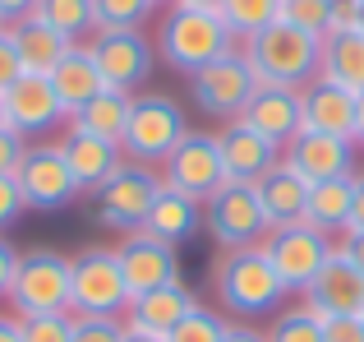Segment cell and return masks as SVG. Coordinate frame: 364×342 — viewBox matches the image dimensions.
<instances>
[{
    "instance_id": "46",
    "label": "cell",
    "mask_w": 364,
    "mask_h": 342,
    "mask_svg": "<svg viewBox=\"0 0 364 342\" xmlns=\"http://www.w3.org/2000/svg\"><path fill=\"white\" fill-rule=\"evenodd\" d=\"M346 232H364V176H355V204H350Z\"/></svg>"
},
{
    "instance_id": "23",
    "label": "cell",
    "mask_w": 364,
    "mask_h": 342,
    "mask_svg": "<svg viewBox=\"0 0 364 342\" xmlns=\"http://www.w3.org/2000/svg\"><path fill=\"white\" fill-rule=\"evenodd\" d=\"M198 227H203V204L180 195V190H171V185H161L139 232L157 236V241H166V245H185V241L198 236Z\"/></svg>"
},
{
    "instance_id": "21",
    "label": "cell",
    "mask_w": 364,
    "mask_h": 342,
    "mask_svg": "<svg viewBox=\"0 0 364 342\" xmlns=\"http://www.w3.org/2000/svg\"><path fill=\"white\" fill-rule=\"evenodd\" d=\"M300 98H304V130L350 139V130H355V93H346L341 83L318 74L314 83L300 88Z\"/></svg>"
},
{
    "instance_id": "26",
    "label": "cell",
    "mask_w": 364,
    "mask_h": 342,
    "mask_svg": "<svg viewBox=\"0 0 364 342\" xmlns=\"http://www.w3.org/2000/svg\"><path fill=\"white\" fill-rule=\"evenodd\" d=\"M258 199H263V213L272 227H286V222H304V204H309V180L300 176L291 162H277L258 180Z\"/></svg>"
},
{
    "instance_id": "37",
    "label": "cell",
    "mask_w": 364,
    "mask_h": 342,
    "mask_svg": "<svg viewBox=\"0 0 364 342\" xmlns=\"http://www.w3.org/2000/svg\"><path fill=\"white\" fill-rule=\"evenodd\" d=\"M70 342H124V319L74 315V333H70Z\"/></svg>"
},
{
    "instance_id": "32",
    "label": "cell",
    "mask_w": 364,
    "mask_h": 342,
    "mask_svg": "<svg viewBox=\"0 0 364 342\" xmlns=\"http://www.w3.org/2000/svg\"><path fill=\"white\" fill-rule=\"evenodd\" d=\"M222 19L231 24L235 37H254L263 33V28H272L277 19H282V0H226L222 5Z\"/></svg>"
},
{
    "instance_id": "9",
    "label": "cell",
    "mask_w": 364,
    "mask_h": 342,
    "mask_svg": "<svg viewBox=\"0 0 364 342\" xmlns=\"http://www.w3.org/2000/svg\"><path fill=\"white\" fill-rule=\"evenodd\" d=\"M263 254L272 259L277 278H282L286 287L304 291L323 273V264L332 259V236H323L318 227H309V222H286V227H272V232L263 236Z\"/></svg>"
},
{
    "instance_id": "7",
    "label": "cell",
    "mask_w": 364,
    "mask_h": 342,
    "mask_svg": "<svg viewBox=\"0 0 364 342\" xmlns=\"http://www.w3.org/2000/svg\"><path fill=\"white\" fill-rule=\"evenodd\" d=\"M203 227L213 232V241L222 250H240V245H263V236L272 232L263 213L258 185L249 180H226L213 199L203 204Z\"/></svg>"
},
{
    "instance_id": "50",
    "label": "cell",
    "mask_w": 364,
    "mask_h": 342,
    "mask_svg": "<svg viewBox=\"0 0 364 342\" xmlns=\"http://www.w3.org/2000/svg\"><path fill=\"white\" fill-rule=\"evenodd\" d=\"M124 342H166L161 333H143V328H129L124 324Z\"/></svg>"
},
{
    "instance_id": "20",
    "label": "cell",
    "mask_w": 364,
    "mask_h": 342,
    "mask_svg": "<svg viewBox=\"0 0 364 342\" xmlns=\"http://www.w3.org/2000/svg\"><path fill=\"white\" fill-rule=\"evenodd\" d=\"M55 144H60V153H65V162H70L74 180H79V190H88V195L97 185H107V180L120 171V162H124L120 144L97 139V135H83V130H65Z\"/></svg>"
},
{
    "instance_id": "18",
    "label": "cell",
    "mask_w": 364,
    "mask_h": 342,
    "mask_svg": "<svg viewBox=\"0 0 364 342\" xmlns=\"http://www.w3.org/2000/svg\"><path fill=\"white\" fill-rule=\"evenodd\" d=\"M240 120H245V125H254L263 139H272V144L286 148L304 130V98H300V88L258 83L254 98H249V107L240 111Z\"/></svg>"
},
{
    "instance_id": "41",
    "label": "cell",
    "mask_w": 364,
    "mask_h": 342,
    "mask_svg": "<svg viewBox=\"0 0 364 342\" xmlns=\"http://www.w3.org/2000/svg\"><path fill=\"white\" fill-rule=\"evenodd\" d=\"M355 28H360V0H332L328 37H337V33H355Z\"/></svg>"
},
{
    "instance_id": "25",
    "label": "cell",
    "mask_w": 364,
    "mask_h": 342,
    "mask_svg": "<svg viewBox=\"0 0 364 342\" xmlns=\"http://www.w3.org/2000/svg\"><path fill=\"white\" fill-rule=\"evenodd\" d=\"M46 79H51L55 98L65 102V111H70V116L83 107V102H92L102 88H107V79H102L97 61H92V51H88V42H74L70 51H65V61L55 65Z\"/></svg>"
},
{
    "instance_id": "38",
    "label": "cell",
    "mask_w": 364,
    "mask_h": 342,
    "mask_svg": "<svg viewBox=\"0 0 364 342\" xmlns=\"http://www.w3.org/2000/svg\"><path fill=\"white\" fill-rule=\"evenodd\" d=\"M23 153H28V139L5 125L0 130V176H14L18 162H23Z\"/></svg>"
},
{
    "instance_id": "8",
    "label": "cell",
    "mask_w": 364,
    "mask_h": 342,
    "mask_svg": "<svg viewBox=\"0 0 364 342\" xmlns=\"http://www.w3.org/2000/svg\"><path fill=\"white\" fill-rule=\"evenodd\" d=\"M161 190V176L143 162H120V171L107 180V185L92 190V213H97L102 227L111 232H139L143 217H148L152 199Z\"/></svg>"
},
{
    "instance_id": "40",
    "label": "cell",
    "mask_w": 364,
    "mask_h": 342,
    "mask_svg": "<svg viewBox=\"0 0 364 342\" xmlns=\"http://www.w3.org/2000/svg\"><path fill=\"white\" fill-rule=\"evenodd\" d=\"M18 217H23V195H18L14 176H0V232L14 227Z\"/></svg>"
},
{
    "instance_id": "19",
    "label": "cell",
    "mask_w": 364,
    "mask_h": 342,
    "mask_svg": "<svg viewBox=\"0 0 364 342\" xmlns=\"http://www.w3.org/2000/svg\"><path fill=\"white\" fill-rule=\"evenodd\" d=\"M304 306L314 310L318 319H332V315H360L364 310V273L350 269L346 259L332 254L323 264V273L304 287Z\"/></svg>"
},
{
    "instance_id": "39",
    "label": "cell",
    "mask_w": 364,
    "mask_h": 342,
    "mask_svg": "<svg viewBox=\"0 0 364 342\" xmlns=\"http://www.w3.org/2000/svg\"><path fill=\"white\" fill-rule=\"evenodd\" d=\"M323 342H364L360 315H332V319H323Z\"/></svg>"
},
{
    "instance_id": "42",
    "label": "cell",
    "mask_w": 364,
    "mask_h": 342,
    "mask_svg": "<svg viewBox=\"0 0 364 342\" xmlns=\"http://www.w3.org/2000/svg\"><path fill=\"white\" fill-rule=\"evenodd\" d=\"M18 74H23V65H18V51H14V42H9V28H0V93H5Z\"/></svg>"
},
{
    "instance_id": "53",
    "label": "cell",
    "mask_w": 364,
    "mask_h": 342,
    "mask_svg": "<svg viewBox=\"0 0 364 342\" xmlns=\"http://www.w3.org/2000/svg\"><path fill=\"white\" fill-rule=\"evenodd\" d=\"M360 33H364V0H360Z\"/></svg>"
},
{
    "instance_id": "45",
    "label": "cell",
    "mask_w": 364,
    "mask_h": 342,
    "mask_svg": "<svg viewBox=\"0 0 364 342\" xmlns=\"http://www.w3.org/2000/svg\"><path fill=\"white\" fill-rule=\"evenodd\" d=\"M37 9V0H0V24H18V19H28Z\"/></svg>"
},
{
    "instance_id": "48",
    "label": "cell",
    "mask_w": 364,
    "mask_h": 342,
    "mask_svg": "<svg viewBox=\"0 0 364 342\" xmlns=\"http://www.w3.org/2000/svg\"><path fill=\"white\" fill-rule=\"evenodd\" d=\"M0 342H23L18 338V319L14 315H0Z\"/></svg>"
},
{
    "instance_id": "24",
    "label": "cell",
    "mask_w": 364,
    "mask_h": 342,
    "mask_svg": "<svg viewBox=\"0 0 364 342\" xmlns=\"http://www.w3.org/2000/svg\"><path fill=\"white\" fill-rule=\"evenodd\" d=\"M9 42H14L18 51V65H23V74H51L55 65L65 61V51H70V37L55 33V28H46L37 14L18 19V24H9Z\"/></svg>"
},
{
    "instance_id": "10",
    "label": "cell",
    "mask_w": 364,
    "mask_h": 342,
    "mask_svg": "<svg viewBox=\"0 0 364 342\" xmlns=\"http://www.w3.org/2000/svg\"><path fill=\"white\" fill-rule=\"evenodd\" d=\"M258 88V74L254 65L245 61V51H231L222 61L203 65L198 74H189V98L203 116H217V120H235L240 111L249 107Z\"/></svg>"
},
{
    "instance_id": "12",
    "label": "cell",
    "mask_w": 364,
    "mask_h": 342,
    "mask_svg": "<svg viewBox=\"0 0 364 342\" xmlns=\"http://www.w3.org/2000/svg\"><path fill=\"white\" fill-rule=\"evenodd\" d=\"M161 185L180 190V195L208 199L226 185V167H222V148H217V135H203V130H189L185 139L176 144V153L161 162Z\"/></svg>"
},
{
    "instance_id": "56",
    "label": "cell",
    "mask_w": 364,
    "mask_h": 342,
    "mask_svg": "<svg viewBox=\"0 0 364 342\" xmlns=\"http://www.w3.org/2000/svg\"><path fill=\"white\" fill-rule=\"evenodd\" d=\"M0 28H5V24H0Z\"/></svg>"
},
{
    "instance_id": "29",
    "label": "cell",
    "mask_w": 364,
    "mask_h": 342,
    "mask_svg": "<svg viewBox=\"0 0 364 342\" xmlns=\"http://www.w3.org/2000/svg\"><path fill=\"white\" fill-rule=\"evenodd\" d=\"M318 74L332 83H341L346 93H364V33H337L323 37V61Z\"/></svg>"
},
{
    "instance_id": "34",
    "label": "cell",
    "mask_w": 364,
    "mask_h": 342,
    "mask_svg": "<svg viewBox=\"0 0 364 342\" xmlns=\"http://www.w3.org/2000/svg\"><path fill=\"white\" fill-rule=\"evenodd\" d=\"M328 19H332V0H282V24L300 28L309 37H328Z\"/></svg>"
},
{
    "instance_id": "49",
    "label": "cell",
    "mask_w": 364,
    "mask_h": 342,
    "mask_svg": "<svg viewBox=\"0 0 364 342\" xmlns=\"http://www.w3.org/2000/svg\"><path fill=\"white\" fill-rule=\"evenodd\" d=\"M350 139L364 148V93H355V130H350Z\"/></svg>"
},
{
    "instance_id": "31",
    "label": "cell",
    "mask_w": 364,
    "mask_h": 342,
    "mask_svg": "<svg viewBox=\"0 0 364 342\" xmlns=\"http://www.w3.org/2000/svg\"><path fill=\"white\" fill-rule=\"evenodd\" d=\"M152 0H92V33H129L143 28L152 14Z\"/></svg>"
},
{
    "instance_id": "27",
    "label": "cell",
    "mask_w": 364,
    "mask_h": 342,
    "mask_svg": "<svg viewBox=\"0 0 364 342\" xmlns=\"http://www.w3.org/2000/svg\"><path fill=\"white\" fill-rule=\"evenodd\" d=\"M129 107H134L129 93L102 88L97 98L83 102V107L70 116V130H83V135H97V139H111V144H120V139H124V125H129Z\"/></svg>"
},
{
    "instance_id": "15",
    "label": "cell",
    "mask_w": 364,
    "mask_h": 342,
    "mask_svg": "<svg viewBox=\"0 0 364 342\" xmlns=\"http://www.w3.org/2000/svg\"><path fill=\"white\" fill-rule=\"evenodd\" d=\"M116 259H120V273H124L129 296L157 291V287H166V282L180 278L176 245L157 241V236H148V232H124V241L116 245Z\"/></svg>"
},
{
    "instance_id": "52",
    "label": "cell",
    "mask_w": 364,
    "mask_h": 342,
    "mask_svg": "<svg viewBox=\"0 0 364 342\" xmlns=\"http://www.w3.org/2000/svg\"><path fill=\"white\" fill-rule=\"evenodd\" d=\"M9 125V111H5V93H0V130Z\"/></svg>"
},
{
    "instance_id": "2",
    "label": "cell",
    "mask_w": 364,
    "mask_h": 342,
    "mask_svg": "<svg viewBox=\"0 0 364 342\" xmlns=\"http://www.w3.org/2000/svg\"><path fill=\"white\" fill-rule=\"evenodd\" d=\"M213 291L231 315L258 319V315H277L286 306V282L277 278L272 259L263 254V245H240V250L217 254L213 264Z\"/></svg>"
},
{
    "instance_id": "17",
    "label": "cell",
    "mask_w": 364,
    "mask_h": 342,
    "mask_svg": "<svg viewBox=\"0 0 364 342\" xmlns=\"http://www.w3.org/2000/svg\"><path fill=\"white\" fill-rule=\"evenodd\" d=\"M286 162L300 171L309 185L318 180H341L355 176V139L341 135H314V130H300V135L286 144Z\"/></svg>"
},
{
    "instance_id": "51",
    "label": "cell",
    "mask_w": 364,
    "mask_h": 342,
    "mask_svg": "<svg viewBox=\"0 0 364 342\" xmlns=\"http://www.w3.org/2000/svg\"><path fill=\"white\" fill-rule=\"evenodd\" d=\"M180 5H194V9H217V14H222V5H226V0H180Z\"/></svg>"
},
{
    "instance_id": "47",
    "label": "cell",
    "mask_w": 364,
    "mask_h": 342,
    "mask_svg": "<svg viewBox=\"0 0 364 342\" xmlns=\"http://www.w3.org/2000/svg\"><path fill=\"white\" fill-rule=\"evenodd\" d=\"M222 342H267V333H258V328H249V324H231Z\"/></svg>"
},
{
    "instance_id": "35",
    "label": "cell",
    "mask_w": 364,
    "mask_h": 342,
    "mask_svg": "<svg viewBox=\"0 0 364 342\" xmlns=\"http://www.w3.org/2000/svg\"><path fill=\"white\" fill-rule=\"evenodd\" d=\"M226 328H231V324H226L222 315H213V310L194 306V310H189V315L166 333V342H222Z\"/></svg>"
},
{
    "instance_id": "13",
    "label": "cell",
    "mask_w": 364,
    "mask_h": 342,
    "mask_svg": "<svg viewBox=\"0 0 364 342\" xmlns=\"http://www.w3.org/2000/svg\"><path fill=\"white\" fill-rule=\"evenodd\" d=\"M88 51H92V61H97L107 88L129 93V98H134V88L148 83L152 65H157V46H152L139 28H129V33H92Z\"/></svg>"
},
{
    "instance_id": "55",
    "label": "cell",
    "mask_w": 364,
    "mask_h": 342,
    "mask_svg": "<svg viewBox=\"0 0 364 342\" xmlns=\"http://www.w3.org/2000/svg\"><path fill=\"white\" fill-rule=\"evenodd\" d=\"M152 5H161V0H152Z\"/></svg>"
},
{
    "instance_id": "36",
    "label": "cell",
    "mask_w": 364,
    "mask_h": 342,
    "mask_svg": "<svg viewBox=\"0 0 364 342\" xmlns=\"http://www.w3.org/2000/svg\"><path fill=\"white\" fill-rule=\"evenodd\" d=\"M74 333V315H33L18 319V338L23 342H70Z\"/></svg>"
},
{
    "instance_id": "3",
    "label": "cell",
    "mask_w": 364,
    "mask_h": 342,
    "mask_svg": "<svg viewBox=\"0 0 364 342\" xmlns=\"http://www.w3.org/2000/svg\"><path fill=\"white\" fill-rule=\"evenodd\" d=\"M245 61L254 65L258 83H277V88H304L318 79V61H323V42L300 28L282 24L254 33L245 42Z\"/></svg>"
},
{
    "instance_id": "28",
    "label": "cell",
    "mask_w": 364,
    "mask_h": 342,
    "mask_svg": "<svg viewBox=\"0 0 364 342\" xmlns=\"http://www.w3.org/2000/svg\"><path fill=\"white\" fill-rule=\"evenodd\" d=\"M350 204H355V176H341V180H318V185H309L304 222H309V227H318L323 236L346 232V222H350Z\"/></svg>"
},
{
    "instance_id": "43",
    "label": "cell",
    "mask_w": 364,
    "mask_h": 342,
    "mask_svg": "<svg viewBox=\"0 0 364 342\" xmlns=\"http://www.w3.org/2000/svg\"><path fill=\"white\" fill-rule=\"evenodd\" d=\"M332 254H337V259H346L350 269L364 273V232H341V241L332 245Z\"/></svg>"
},
{
    "instance_id": "30",
    "label": "cell",
    "mask_w": 364,
    "mask_h": 342,
    "mask_svg": "<svg viewBox=\"0 0 364 342\" xmlns=\"http://www.w3.org/2000/svg\"><path fill=\"white\" fill-rule=\"evenodd\" d=\"M46 28L65 33L70 42H79L83 33H92V0H37L33 9Z\"/></svg>"
},
{
    "instance_id": "14",
    "label": "cell",
    "mask_w": 364,
    "mask_h": 342,
    "mask_svg": "<svg viewBox=\"0 0 364 342\" xmlns=\"http://www.w3.org/2000/svg\"><path fill=\"white\" fill-rule=\"evenodd\" d=\"M5 111H9V130H18L23 139H46L51 130L70 125V111L55 98L46 74H18L5 88Z\"/></svg>"
},
{
    "instance_id": "6",
    "label": "cell",
    "mask_w": 364,
    "mask_h": 342,
    "mask_svg": "<svg viewBox=\"0 0 364 342\" xmlns=\"http://www.w3.org/2000/svg\"><path fill=\"white\" fill-rule=\"evenodd\" d=\"M129 287L116 250L107 245H88V250L70 254V315H107L120 319L129 310Z\"/></svg>"
},
{
    "instance_id": "16",
    "label": "cell",
    "mask_w": 364,
    "mask_h": 342,
    "mask_svg": "<svg viewBox=\"0 0 364 342\" xmlns=\"http://www.w3.org/2000/svg\"><path fill=\"white\" fill-rule=\"evenodd\" d=\"M217 148H222L226 180H249V185H258L267 171L282 162V144L263 139L254 125H245L240 116L226 120V125L217 130Z\"/></svg>"
},
{
    "instance_id": "4",
    "label": "cell",
    "mask_w": 364,
    "mask_h": 342,
    "mask_svg": "<svg viewBox=\"0 0 364 342\" xmlns=\"http://www.w3.org/2000/svg\"><path fill=\"white\" fill-rule=\"evenodd\" d=\"M5 301H9V310H14V319L70 315V254H60V250H23Z\"/></svg>"
},
{
    "instance_id": "11",
    "label": "cell",
    "mask_w": 364,
    "mask_h": 342,
    "mask_svg": "<svg viewBox=\"0 0 364 342\" xmlns=\"http://www.w3.org/2000/svg\"><path fill=\"white\" fill-rule=\"evenodd\" d=\"M14 185L23 195V208H37V213L70 208L83 195L70 162H65V153H60V144H28L23 162L14 171Z\"/></svg>"
},
{
    "instance_id": "5",
    "label": "cell",
    "mask_w": 364,
    "mask_h": 342,
    "mask_svg": "<svg viewBox=\"0 0 364 342\" xmlns=\"http://www.w3.org/2000/svg\"><path fill=\"white\" fill-rule=\"evenodd\" d=\"M185 135H189V125H185V111L176 107V98H166V93H139L129 107L120 153H124V162L157 167L176 153V144Z\"/></svg>"
},
{
    "instance_id": "1",
    "label": "cell",
    "mask_w": 364,
    "mask_h": 342,
    "mask_svg": "<svg viewBox=\"0 0 364 342\" xmlns=\"http://www.w3.org/2000/svg\"><path fill=\"white\" fill-rule=\"evenodd\" d=\"M235 42H240V37L231 33V24H226L217 9H194V5L171 0V9L157 24V42L152 46H157V56L171 65V70L198 74L203 65L231 56Z\"/></svg>"
},
{
    "instance_id": "22",
    "label": "cell",
    "mask_w": 364,
    "mask_h": 342,
    "mask_svg": "<svg viewBox=\"0 0 364 342\" xmlns=\"http://www.w3.org/2000/svg\"><path fill=\"white\" fill-rule=\"evenodd\" d=\"M194 306H198L194 291L176 278V282H166V287H157V291L134 296L129 310H124V324H129V328H143V333H161V338H166Z\"/></svg>"
},
{
    "instance_id": "44",
    "label": "cell",
    "mask_w": 364,
    "mask_h": 342,
    "mask_svg": "<svg viewBox=\"0 0 364 342\" xmlns=\"http://www.w3.org/2000/svg\"><path fill=\"white\" fill-rule=\"evenodd\" d=\"M18 254L23 250H14V245L0 236V296L9 291V282H14V269H18Z\"/></svg>"
},
{
    "instance_id": "33",
    "label": "cell",
    "mask_w": 364,
    "mask_h": 342,
    "mask_svg": "<svg viewBox=\"0 0 364 342\" xmlns=\"http://www.w3.org/2000/svg\"><path fill=\"white\" fill-rule=\"evenodd\" d=\"M267 342H323V319L309 306H286L272 315Z\"/></svg>"
},
{
    "instance_id": "54",
    "label": "cell",
    "mask_w": 364,
    "mask_h": 342,
    "mask_svg": "<svg viewBox=\"0 0 364 342\" xmlns=\"http://www.w3.org/2000/svg\"><path fill=\"white\" fill-rule=\"evenodd\" d=\"M360 324H364V310H360Z\"/></svg>"
}]
</instances>
